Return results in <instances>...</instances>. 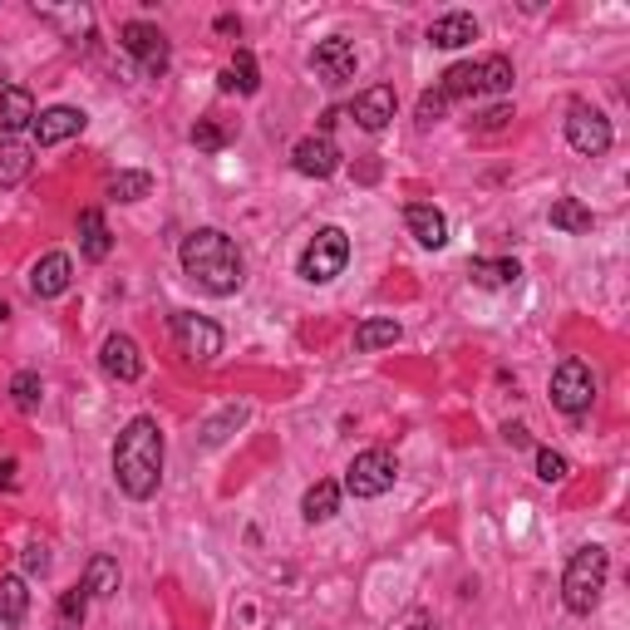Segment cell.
<instances>
[{"instance_id":"34","label":"cell","mask_w":630,"mask_h":630,"mask_svg":"<svg viewBox=\"0 0 630 630\" xmlns=\"http://www.w3.org/2000/svg\"><path fill=\"white\" fill-rule=\"evenodd\" d=\"M193 143H197V149H203V153H217V149H222V143H227V129H222V124H213V118H197Z\"/></svg>"},{"instance_id":"41","label":"cell","mask_w":630,"mask_h":630,"mask_svg":"<svg viewBox=\"0 0 630 630\" xmlns=\"http://www.w3.org/2000/svg\"><path fill=\"white\" fill-rule=\"evenodd\" d=\"M5 316H11V310H5V306H0V331H5Z\"/></svg>"},{"instance_id":"26","label":"cell","mask_w":630,"mask_h":630,"mask_svg":"<svg viewBox=\"0 0 630 630\" xmlns=\"http://www.w3.org/2000/svg\"><path fill=\"white\" fill-rule=\"evenodd\" d=\"M547 217H552V227H556V232H566V236H587L591 232V207L577 203V197H556Z\"/></svg>"},{"instance_id":"39","label":"cell","mask_w":630,"mask_h":630,"mask_svg":"<svg viewBox=\"0 0 630 630\" xmlns=\"http://www.w3.org/2000/svg\"><path fill=\"white\" fill-rule=\"evenodd\" d=\"M0 488H15V459H0Z\"/></svg>"},{"instance_id":"13","label":"cell","mask_w":630,"mask_h":630,"mask_svg":"<svg viewBox=\"0 0 630 630\" xmlns=\"http://www.w3.org/2000/svg\"><path fill=\"white\" fill-rule=\"evenodd\" d=\"M310 65H316V75H321L325 85H345V79H355V40H345V35L321 40L316 54H310Z\"/></svg>"},{"instance_id":"18","label":"cell","mask_w":630,"mask_h":630,"mask_svg":"<svg viewBox=\"0 0 630 630\" xmlns=\"http://www.w3.org/2000/svg\"><path fill=\"white\" fill-rule=\"evenodd\" d=\"M30 124H35V94L25 85H5L0 89V139H15Z\"/></svg>"},{"instance_id":"4","label":"cell","mask_w":630,"mask_h":630,"mask_svg":"<svg viewBox=\"0 0 630 630\" xmlns=\"http://www.w3.org/2000/svg\"><path fill=\"white\" fill-rule=\"evenodd\" d=\"M606 577H610V556L606 547H581L571 562H566L562 571V601L571 616H591L601 601V591H606Z\"/></svg>"},{"instance_id":"20","label":"cell","mask_w":630,"mask_h":630,"mask_svg":"<svg viewBox=\"0 0 630 630\" xmlns=\"http://www.w3.org/2000/svg\"><path fill=\"white\" fill-rule=\"evenodd\" d=\"M468 40H478V21L463 15V11H453V15H443V21L428 25V44H438V50H459V44H468Z\"/></svg>"},{"instance_id":"19","label":"cell","mask_w":630,"mask_h":630,"mask_svg":"<svg viewBox=\"0 0 630 630\" xmlns=\"http://www.w3.org/2000/svg\"><path fill=\"white\" fill-rule=\"evenodd\" d=\"M79 252L89 261H108V252H114V232H108L104 213H94V207L79 213Z\"/></svg>"},{"instance_id":"29","label":"cell","mask_w":630,"mask_h":630,"mask_svg":"<svg viewBox=\"0 0 630 630\" xmlns=\"http://www.w3.org/2000/svg\"><path fill=\"white\" fill-rule=\"evenodd\" d=\"M35 15L50 25H60V30L69 35V40H79V35H89V25H94V15L85 11V5H69V11H54V5H35Z\"/></svg>"},{"instance_id":"9","label":"cell","mask_w":630,"mask_h":630,"mask_svg":"<svg viewBox=\"0 0 630 630\" xmlns=\"http://www.w3.org/2000/svg\"><path fill=\"white\" fill-rule=\"evenodd\" d=\"M566 143H571L577 153H587V158H601V153L616 143L610 118L591 104H571V114H566Z\"/></svg>"},{"instance_id":"10","label":"cell","mask_w":630,"mask_h":630,"mask_svg":"<svg viewBox=\"0 0 630 630\" xmlns=\"http://www.w3.org/2000/svg\"><path fill=\"white\" fill-rule=\"evenodd\" d=\"M118 44L139 60V69L149 79H158L163 69H168V40H163V30L158 25H149V21H129L124 30H118Z\"/></svg>"},{"instance_id":"12","label":"cell","mask_w":630,"mask_h":630,"mask_svg":"<svg viewBox=\"0 0 630 630\" xmlns=\"http://www.w3.org/2000/svg\"><path fill=\"white\" fill-rule=\"evenodd\" d=\"M85 108H69V104H54V108H44V114H35V143L40 149H54V143H65V139H79L85 133Z\"/></svg>"},{"instance_id":"22","label":"cell","mask_w":630,"mask_h":630,"mask_svg":"<svg viewBox=\"0 0 630 630\" xmlns=\"http://www.w3.org/2000/svg\"><path fill=\"white\" fill-rule=\"evenodd\" d=\"M30 163H35L30 143L0 139V188H21V182L30 178Z\"/></svg>"},{"instance_id":"33","label":"cell","mask_w":630,"mask_h":630,"mask_svg":"<svg viewBox=\"0 0 630 630\" xmlns=\"http://www.w3.org/2000/svg\"><path fill=\"white\" fill-rule=\"evenodd\" d=\"M566 473H571V463H566L562 453H556V449H537V478H542V483H562Z\"/></svg>"},{"instance_id":"40","label":"cell","mask_w":630,"mask_h":630,"mask_svg":"<svg viewBox=\"0 0 630 630\" xmlns=\"http://www.w3.org/2000/svg\"><path fill=\"white\" fill-rule=\"evenodd\" d=\"M409 630H434V620H414V626H409Z\"/></svg>"},{"instance_id":"3","label":"cell","mask_w":630,"mask_h":630,"mask_svg":"<svg viewBox=\"0 0 630 630\" xmlns=\"http://www.w3.org/2000/svg\"><path fill=\"white\" fill-rule=\"evenodd\" d=\"M513 89V60L507 54H483L468 65H453L449 75L438 79V94L449 99H488V94H507Z\"/></svg>"},{"instance_id":"16","label":"cell","mask_w":630,"mask_h":630,"mask_svg":"<svg viewBox=\"0 0 630 630\" xmlns=\"http://www.w3.org/2000/svg\"><path fill=\"white\" fill-rule=\"evenodd\" d=\"M99 364H104V374H108V380H118V385H133V380L143 374V355H139V345H133L129 335H108Z\"/></svg>"},{"instance_id":"5","label":"cell","mask_w":630,"mask_h":630,"mask_svg":"<svg viewBox=\"0 0 630 630\" xmlns=\"http://www.w3.org/2000/svg\"><path fill=\"white\" fill-rule=\"evenodd\" d=\"M345 261H350V236L340 227H321V232L310 236L306 252H300V281L325 286V281H335L345 271Z\"/></svg>"},{"instance_id":"30","label":"cell","mask_w":630,"mask_h":630,"mask_svg":"<svg viewBox=\"0 0 630 630\" xmlns=\"http://www.w3.org/2000/svg\"><path fill=\"white\" fill-rule=\"evenodd\" d=\"M85 610H89V591L75 587L60 596V610H54V630H79L85 626Z\"/></svg>"},{"instance_id":"27","label":"cell","mask_w":630,"mask_h":630,"mask_svg":"<svg viewBox=\"0 0 630 630\" xmlns=\"http://www.w3.org/2000/svg\"><path fill=\"white\" fill-rule=\"evenodd\" d=\"M222 89H236V94H257V89H261L257 54H252V50H236V54H232V65L222 69Z\"/></svg>"},{"instance_id":"14","label":"cell","mask_w":630,"mask_h":630,"mask_svg":"<svg viewBox=\"0 0 630 630\" xmlns=\"http://www.w3.org/2000/svg\"><path fill=\"white\" fill-rule=\"evenodd\" d=\"M395 108H399V94L389 85H374V89H364V94H355V104H350V118L360 124L364 133H380L395 118Z\"/></svg>"},{"instance_id":"2","label":"cell","mask_w":630,"mask_h":630,"mask_svg":"<svg viewBox=\"0 0 630 630\" xmlns=\"http://www.w3.org/2000/svg\"><path fill=\"white\" fill-rule=\"evenodd\" d=\"M182 271L193 286H203L207 296H236L242 291V252L227 232L217 227H197L182 236Z\"/></svg>"},{"instance_id":"38","label":"cell","mask_w":630,"mask_h":630,"mask_svg":"<svg viewBox=\"0 0 630 630\" xmlns=\"http://www.w3.org/2000/svg\"><path fill=\"white\" fill-rule=\"evenodd\" d=\"M502 438H507L513 449H527V428L523 424H507V428H502Z\"/></svg>"},{"instance_id":"17","label":"cell","mask_w":630,"mask_h":630,"mask_svg":"<svg viewBox=\"0 0 630 630\" xmlns=\"http://www.w3.org/2000/svg\"><path fill=\"white\" fill-rule=\"evenodd\" d=\"M404 227H409V236H414L419 246H428V252H438V246L449 242V217L438 213L434 203H409L404 207Z\"/></svg>"},{"instance_id":"15","label":"cell","mask_w":630,"mask_h":630,"mask_svg":"<svg viewBox=\"0 0 630 630\" xmlns=\"http://www.w3.org/2000/svg\"><path fill=\"white\" fill-rule=\"evenodd\" d=\"M69 281H75V261H69L65 252H50V257H40L30 267V296L54 300L69 291Z\"/></svg>"},{"instance_id":"35","label":"cell","mask_w":630,"mask_h":630,"mask_svg":"<svg viewBox=\"0 0 630 630\" xmlns=\"http://www.w3.org/2000/svg\"><path fill=\"white\" fill-rule=\"evenodd\" d=\"M449 114V99L438 94V89H428L424 99H419V129H428V124H438V118Z\"/></svg>"},{"instance_id":"23","label":"cell","mask_w":630,"mask_h":630,"mask_svg":"<svg viewBox=\"0 0 630 630\" xmlns=\"http://www.w3.org/2000/svg\"><path fill=\"white\" fill-rule=\"evenodd\" d=\"M300 513H306V523H331V517L340 513V483L321 478L306 498H300Z\"/></svg>"},{"instance_id":"28","label":"cell","mask_w":630,"mask_h":630,"mask_svg":"<svg viewBox=\"0 0 630 630\" xmlns=\"http://www.w3.org/2000/svg\"><path fill=\"white\" fill-rule=\"evenodd\" d=\"M79 587L89 591V596H114L118 591V562L108 552H99V556H89V566H85V581Z\"/></svg>"},{"instance_id":"24","label":"cell","mask_w":630,"mask_h":630,"mask_svg":"<svg viewBox=\"0 0 630 630\" xmlns=\"http://www.w3.org/2000/svg\"><path fill=\"white\" fill-rule=\"evenodd\" d=\"M399 335H404V331H399V321H389V316H370V321L355 325V350H360V355L385 350V345H395Z\"/></svg>"},{"instance_id":"8","label":"cell","mask_w":630,"mask_h":630,"mask_svg":"<svg viewBox=\"0 0 630 630\" xmlns=\"http://www.w3.org/2000/svg\"><path fill=\"white\" fill-rule=\"evenodd\" d=\"M172 340H178V350L193 364H207V360L222 355L227 335H222V325L203 321V316H193V310H178V316H172Z\"/></svg>"},{"instance_id":"21","label":"cell","mask_w":630,"mask_h":630,"mask_svg":"<svg viewBox=\"0 0 630 630\" xmlns=\"http://www.w3.org/2000/svg\"><path fill=\"white\" fill-rule=\"evenodd\" d=\"M30 616V591H25V577H0V630L25 626Z\"/></svg>"},{"instance_id":"32","label":"cell","mask_w":630,"mask_h":630,"mask_svg":"<svg viewBox=\"0 0 630 630\" xmlns=\"http://www.w3.org/2000/svg\"><path fill=\"white\" fill-rule=\"evenodd\" d=\"M11 399H15V409H21V414H35V409H40V399H44L40 374H35V370L15 374V380H11Z\"/></svg>"},{"instance_id":"25","label":"cell","mask_w":630,"mask_h":630,"mask_svg":"<svg viewBox=\"0 0 630 630\" xmlns=\"http://www.w3.org/2000/svg\"><path fill=\"white\" fill-rule=\"evenodd\" d=\"M468 277H473V286H513L517 277H523V267H517L513 257H478V261H468Z\"/></svg>"},{"instance_id":"11","label":"cell","mask_w":630,"mask_h":630,"mask_svg":"<svg viewBox=\"0 0 630 630\" xmlns=\"http://www.w3.org/2000/svg\"><path fill=\"white\" fill-rule=\"evenodd\" d=\"M291 163H296L300 178H335L340 172V149H335L331 133H310V139H300L296 149H291Z\"/></svg>"},{"instance_id":"31","label":"cell","mask_w":630,"mask_h":630,"mask_svg":"<svg viewBox=\"0 0 630 630\" xmlns=\"http://www.w3.org/2000/svg\"><path fill=\"white\" fill-rule=\"evenodd\" d=\"M149 193H153L149 172H118V178L108 182V197H114V203H143Z\"/></svg>"},{"instance_id":"7","label":"cell","mask_w":630,"mask_h":630,"mask_svg":"<svg viewBox=\"0 0 630 630\" xmlns=\"http://www.w3.org/2000/svg\"><path fill=\"white\" fill-rule=\"evenodd\" d=\"M399 478V463L389 449H364L355 453L350 473H345V492H355V498H385L389 488H395Z\"/></svg>"},{"instance_id":"6","label":"cell","mask_w":630,"mask_h":630,"mask_svg":"<svg viewBox=\"0 0 630 630\" xmlns=\"http://www.w3.org/2000/svg\"><path fill=\"white\" fill-rule=\"evenodd\" d=\"M552 404L562 409V414H571V419H581L591 404H596V374H591V364L587 360H562L556 364V374H552Z\"/></svg>"},{"instance_id":"36","label":"cell","mask_w":630,"mask_h":630,"mask_svg":"<svg viewBox=\"0 0 630 630\" xmlns=\"http://www.w3.org/2000/svg\"><path fill=\"white\" fill-rule=\"evenodd\" d=\"M25 571H30V577H44V571H50V552H44L40 542L25 547Z\"/></svg>"},{"instance_id":"37","label":"cell","mask_w":630,"mask_h":630,"mask_svg":"<svg viewBox=\"0 0 630 630\" xmlns=\"http://www.w3.org/2000/svg\"><path fill=\"white\" fill-rule=\"evenodd\" d=\"M507 124H513V108H507V104H498V108L483 114V133H498V129H507Z\"/></svg>"},{"instance_id":"1","label":"cell","mask_w":630,"mask_h":630,"mask_svg":"<svg viewBox=\"0 0 630 630\" xmlns=\"http://www.w3.org/2000/svg\"><path fill=\"white\" fill-rule=\"evenodd\" d=\"M114 483L129 492L133 502H149L163 483V434H158V419L139 414L124 424L114 443Z\"/></svg>"}]
</instances>
